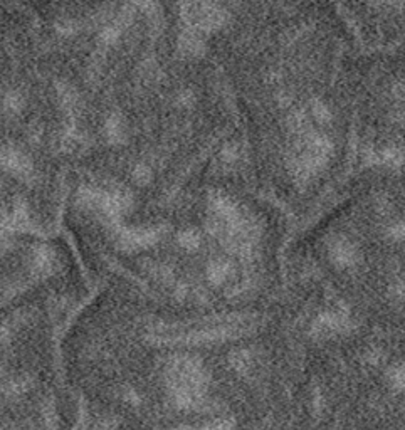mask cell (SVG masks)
Listing matches in <instances>:
<instances>
[{"mask_svg": "<svg viewBox=\"0 0 405 430\" xmlns=\"http://www.w3.org/2000/svg\"><path fill=\"white\" fill-rule=\"evenodd\" d=\"M269 47L261 71L266 160L286 210L310 220L355 170L367 47L337 0L286 10Z\"/></svg>", "mask_w": 405, "mask_h": 430, "instance_id": "6da1fadb", "label": "cell"}, {"mask_svg": "<svg viewBox=\"0 0 405 430\" xmlns=\"http://www.w3.org/2000/svg\"><path fill=\"white\" fill-rule=\"evenodd\" d=\"M355 169L405 165V40L367 49L358 83Z\"/></svg>", "mask_w": 405, "mask_h": 430, "instance_id": "7a4b0ae2", "label": "cell"}, {"mask_svg": "<svg viewBox=\"0 0 405 430\" xmlns=\"http://www.w3.org/2000/svg\"><path fill=\"white\" fill-rule=\"evenodd\" d=\"M171 390L180 405L194 407L204 399L206 392V375L200 363L190 358L175 360L169 371Z\"/></svg>", "mask_w": 405, "mask_h": 430, "instance_id": "3957f363", "label": "cell"}, {"mask_svg": "<svg viewBox=\"0 0 405 430\" xmlns=\"http://www.w3.org/2000/svg\"><path fill=\"white\" fill-rule=\"evenodd\" d=\"M350 330V314L345 309H330L321 313L313 321L311 333L314 338L328 339L335 335H343Z\"/></svg>", "mask_w": 405, "mask_h": 430, "instance_id": "277c9868", "label": "cell"}, {"mask_svg": "<svg viewBox=\"0 0 405 430\" xmlns=\"http://www.w3.org/2000/svg\"><path fill=\"white\" fill-rule=\"evenodd\" d=\"M0 165L20 178H27L32 171V165L31 162H29V158L17 150L2 151V155H0Z\"/></svg>", "mask_w": 405, "mask_h": 430, "instance_id": "5b68a950", "label": "cell"}, {"mask_svg": "<svg viewBox=\"0 0 405 430\" xmlns=\"http://www.w3.org/2000/svg\"><path fill=\"white\" fill-rule=\"evenodd\" d=\"M208 279H211L214 284H224V282H229L234 277L236 274V264L231 259H226V257H220V259H215L211 262L207 269Z\"/></svg>", "mask_w": 405, "mask_h": 430, "instance_id": "8992f818", "label": "cell"}, {"mask_svg": "<svg viewBox=\"0 0 405 430\" xmlns=\"http://www.w3.org/2000/svg\"><path fill=\"white\" fill-rule=\"evenodd\" d=\"M388 385L394 388L395 392H405V365L404 363H397L392 365L387 371Z\"/></svg>", "mask_w": 405, "mask_h": 430, "instance_id": "52a82bcc", "label": "cell"}, {"mask_svg": "<svg viewBox=\"0 0 405 430\" xmlns=\"http://www.w3.org/2000/svg\"><path fill=\"white\" fill-rule=\"evenodd\" d=\"M106 133H108V138L114 143L121 141L125 138V128H123V121L120 116H112L108 120V125H106Z\"/></svg>", "mask_w": 405, "mask_h": 430, "instance_id": "ba28073f", "label": "cell"}, {"mask_svg": "<svg viewBox=\"0 0 405 430\" xmlns=\"http://www.w3.org/2000/svg\"><path fill=\"white\" fill-rule=\"evenodd\" d=\"M180 244L183 245L185 249H190V251H194V249H197L200 245V234L197 231H187L182 232L180 234Z\"/></svg>", "mask_w": 405, "mask_h": 430, "instance_id": "9c48e42d", "label": "cell"}, {"mask_svg": "<svg viewBox=\"0 0 405 430\" xmlns=\"http://www.w3.org/2000/svg\"><path fill=\"white\" fill-rule=\"evenodd\" d=\"M22 98L19 96L17 93H10L9 96L6 98V101H3V106H6V109L7 112H10V113H17L20 108H22Z\"/></svg>", "mask_w": 405, "mask_h": 430, "instance_id": "30bf717a", "label": "cell"}, {"mask_svg": "<svg viewBox=\"0 0 405 430\" xmlns=\"http://www.w3.org/2000/svg\"><path fill=\"white\" fill-rule=\"evenodd\" d=\"M150 177H151V174L146 167H138V169L135 170V178H137L140 183H146L150 180Z\"/></svg>", "mask_w": 405, "mask_h": 430, "instance_id": "8fae6325", "label": "cell"}]
</instances>
